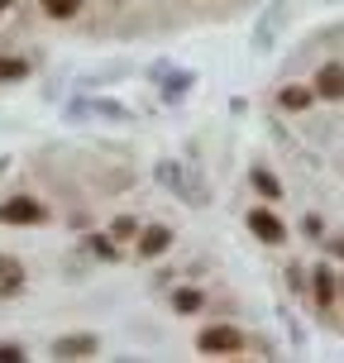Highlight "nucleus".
I'll use <instances>...</instances> for the list:
<instances>
[{
  "instance_id": "nucleus-11",
  "label": "nucleus",
  "mask_w": 344,
  "mask_h": 363,
  "mask_svg": "<svg viewBox=\"0 0 344 363\" xmlns=\"http://www.w3.org/2000/svg\"><path fill=\"white\" fill-rule=\"evenodd\" d=\"M249 182L258 186V196H268V201H277V196H282V182L272 177V172H268L263 163H254V172H249Z\"/></svg>"
},
{
  "instance_id": "nucleus-19",
  "label": "nucleus",
  "mask_w": 344,
  "mask_h": 363,
  "mask_svg": "<svg viewBox=\"0 0 344 363\" xmlns=\"http://www.w3.org/2000/svg\"><path fill=\"white\" fill-rule=\"evenodd\" d=\"M330 254H340V258H344V239H335V244H330Z\"/></svg>"
},
{
  "instance_id": "nucleus-6",
  "label": "nucleus",
  "mask_w": 344,
  "mask_h": 363,
  "mask_svg": "<svg viewBox=\"0 0 344 363\" xmlns=\"http://www.w3.org/2000/svg\"><path fill=\"white\" fill-rule=\"evenodd\" d=\"M96 349H101L96 335H62V340H53V359H91Z\"/></svg>"
},
{
  "instance_id": "nucleus-3",
  "label": "nucleus",
  "mask_w": 344,
  "mask_h": 363,
  "mask_svg": "<svg viewBox=\"0 0 344 363\" xmlns=\"http://www.w3.org/2000/svg\"><path fill=\"white\" fill-rule=\"evenodd\" d=\"M311 301H316L321 315H330L335 301H340V282H335V272H330L326 263H321V268H311Z\"/></svg>"
},
{
  "instance_id": "nucleus-20",
  "label": "nucleus",
  "mask_w": 344,
  "mask_h": 363,
  "mask_svg": "<svg viewBox=\"0 0 344 363\" xmlns=\"http://www.w3.org/2000/svg\"><path fill=\"white\" fill-rule=\"evenodd\" d=\"M5 10H10V0H0V15H5Z\"/></svg>"
},
{
  "instance_id": "nucleus-14",
  "label": "nucleus",
  "mask_w": 344,
  "mask_h": 363,
  "mask_svg": "<svg viewBox=\"0 0 344 363\" xmlns=\"http://www.w3.org/2000/svg\"><path fill=\"white\" fill-rule=\"evenodd\" d=\"M24 77H29L24 57H0V82H24Z\"/></svg>"
},
{
  "instance_id": "nucleus-8",
  "label": "nucleus",
  "mask_w": 344,
  "mask_h": 363,
  "mask_svg": "<svg viewBox=\"0 0 344 363\" xmlns=\"http://www.w3.org/2000/svg\"><path fill=\"white\" fill-rule=\"evenodd\" d=\"M167 249H172V230H167V225L139 230V258H163Z\"/></svg>"
},
{
  "instance_id": "nucleus-5",
  "label": "nucleus",
  "mask_w": 344,
  "mask_h": 363,
  "mask_svg": "<svg viewBox=\"0 0 344 363\" xmlns=\"http://www.w3.org/2000/svg\"><path fill=\"white\" fill-rule=\"evenodd\" d=\"M24 263H19L15 254H0V301H10V296H19L24 291Z\"/></svg>"
},
{
  "instance_id": "nucleus-9",
  "label": "nucleus",
  "mask_w": 344,
  "mask_h": 363,
  "mask_svg": "<svg viewBox=\"0 0 344 363\" xmlns=\"http://www.w3.org/2000/svg\"><path fill=\"white\" fill-rule=\"evenodd\" d=\"M311 101H316V86H301V82H292V86L277 91V106L282 110H306Z\"/></svg>"
},
{
  "instance_id": "nucleus-13",
  "label": "nucleus",
  "mask_w": 344,
  "mask_h": 363,
  "mask_svg": "<svg viewBox=\"0 0 344 363\" xmlns=\"http://www.w3.org/2000/svg\"><path fill=\"white\" fill-rule=\"evenodd\" d=\"M38 5H43L48 19H72L77 10H82V0H38Z\"/></svg>"
},
{
  "instance_id": "nucleus-2",
  "label": "nucleus",
  "mask_w": 344,
  "mask_h": 363,
  "mask_svg": "<svg viewBox=\"0 0 344 363\" xmlns=\"http://www.w3.org/2000/svg\"><path fill=\"white\" fill-rule=\"evenodd\" d=\"M43 220H48V211L34 196H10L0 206V225H43Z\"/></svg>"
},
{
  "instance_id": "nucleus-1",
  "label": "nucleus",
  "mask_w": 344,
  "mask_h": 363,
  "mask_svg": "<svg viewBox=\"0 0 344 363\" xmlns=\"http://www.w3.org/2000/svg\"><path fill=\"white\" fill-rule=\"evenodd\" d=\"M196 349L201 354H239L244 349V335L235 325H206L196 335Z\"/></svg>"
},
{
  "instance_id": "nucleus-4",
  "label": "nucleus",
  "mask_w": 344,
  "mask_h": 363,
  "mask_svg": "<svg viewBox=\"0 0 344 363\" xmlns=\"http://www.w3.org/2000/svg\"><path fill=\"white\" fill-rule=\"evenodd\" d=\"M249 230H254V239H263V244H282V239H287V225H282V220L272 216L268 206H254V211H249Z\"/></svg>"
},
{
  "instance_id": "nucleus-16",
  "label": "nucleus",
  "mask_w": 344,
  "mask_h": 363,
  "mask_svg": "<svg viewBox=\"0 0 344 363\" xmlns=\"http://www.w3.org/2000/svg\"><path fill=\"white\" fill-rule=\"evenodd\" d=\"M110 235H115V239H134V235H139V220H134V216H120Z\"/></svg>"
},
{
  "instance_id": "nucleus-12",
  "label": "nucleus",
  "mask_w": 344,
  "mask_h": 363,
  "mask_svg": "<svg viewBox=\"0 0 344 363\" xmlns=\"http://www.w3.org/2000/svg\"><path fill=\"white\" fill-rule=\"evenodd\" d=\"M87 254L101 258V263H120V249H115V239H106V235H91L87 239Z\"/></svg>"
},
{
  "instance_id": "nucleus-18",
  "label": "nucleus",
  "mask_w": 344,
  "mask_h": 363,
  "mask_svg": "<svg viewBox=\"0 0 344 363\" xmlns=\"http://www.w3.org/2000/svg\"><path fill=\"white\" fill-rule=\"evenodd\" d=\"M306 235H311V239H321V235H326V225H321V216H306Z\"/></svg>"
},
{
  "instance_id": "nucleus-15",
  "label": "nucleus",
  "mask_w": 344,
  "mask_h": 363,
  "mask_svg": "<svg viewBox=\"0 0 344 363\" xmlns=\"http://www.w3.org/2000/svg\"><path fill=\"white\" fill-rule=\"evenodd\" d=\"M277 19H282V5H272V10H268L263 29H258V48H268V43H272V34H277Z\"/></svg>"
},
{
  "instance_id": "nucleus-10",
  "label": "nucleus",
  "mask_w": 344,
  "mask_h": 363,
  "mask_svg": "<svg viewBox=\"0 0 344 363\" xmlns=\"http://www.w3.org/2000/svg\"><path fill=\"white\" fill-rule=\"evenodd\" d=\"M201 306H206V296H201L196 287H177L172 291V311H177V315H196Z\"/></svg>"
},
{
  "instance_id": "nucleus-17",
  "label": "nucleus",
  "mask_w": 344,
  "mask_h": 363,
  "mask_svg": "<svg viewBox=\"0 0 344 363\" xmlns=\"http://www.w3.org/2000/svg\"><path fill=\"white\" fill-rule=\"evenodd\" d=\"M0 363H24V349L19 345H0Z\"/></svg>"
},
{
  "instance_id": "nucleus-7",
  "label": "nucleus",
  "mask_w": 344,
  "mask_h": 363,
  "mask_svg": "<svg viewBox=\"0 0 344 363\" xmlns=\"http://www.w3.org/2000/svg\"><path fill=\"white\" fill-rule=\"evenodd\" d=\"M316 96L321 101H344V62H326L316 72Z\"/></svg>"
}]
</instances>
